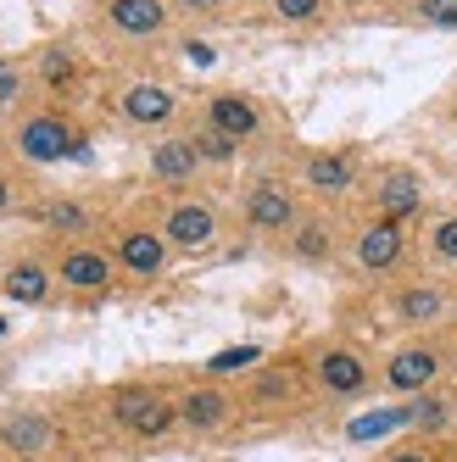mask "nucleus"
<instances>
[{"mask_svg":"<svg viewBox=\"0 0 457 462\" xmlns=\"http://www.w3.org/2000/svg\"><path fill=\"white\" fill-rule=\"evenodd\" d=\"M89 151V134L73 106H56V101H28L6 117V156L28 173H45V168H68Z\"/></svg>","mask_w":457,"mask_h":462,"instance_id":"nucleus-1","label":"nucleus"},{"mask_svg":"<svg viewBox=\"0 0 457 462\" xmlns=\"http://www.w3.org/2000/svg\"><path fill=\"white\" fill-rule=\"evenodd\" d=\"M340 268H346L357 284H374V290L396 284L402 273H413V268H418V228L351 212V228H346V256H340Z\"/></svg>","mask_w":457,"mask_h":462,"instance_id":"nucleus-2","label":"nucleus"},{"mask_svg":"<svg viewBox=\"0 0 457 462\" xmlns=\"http://www.w3.org/2000/svg\"><path fill=\"white\" fill-rule=\"evenodd\" d=\"M441 384H457V335H402L379 356V390L418 402Z\"/></svg>","mask_w":457,"mask_h":462,"instance_id":"nucleus-3","label":"nucleus"},{"mask_svg":"<svg viewBox=\"0 0 457 462\" xmlns=\"http://www.w3.org/2000/svg\"><path fill=\"white\" fill-rule=\"evenodd\" d=\"M385 318L402 335H457V279L413 268L385 284Z\"/></svg>","mask_w":457,"mask_h":462,"instance_id":"nucleus-4","label":"nucleus"},{"mask_svg":"<svg viewBox=\"0 0 457 462\" xmlns=\"http://www.w3.org/2000/svg\"><path fill=\"white\" fill-rule=\"evenodd\" d=\"M302 368L312 379V395H323V402H368V395H379V356L346 335L318 340L302 356Z\"/></svg>","mask_w":457,"mask_h":462,"instance_id":"nucleus-5","label":"nucleus"},{"mask_svg":"<svg viewBox=\"0 0 457 462\" xmlns=\"http://www.w3.org/2000/svg\"><path fill=\"white\" fill-rule=\"evenodd\" d=\"M368 168L374 162L363 156V145H302L296 151V179L302 195H312V207H357V195L368 184Z\"/></svg>","mask_w":457,"mask_h":462,"instance_id":"nucleus-6","label":"nucleus"},{"mask_svg":"<svg viewBox=\"0 0 457 462\" xmlns=\"http://www.w3.org/2000/svg\"><path fill=\"white\" fill-rule=\"evenodd\" d=\"M89 34L117 51H156L179 34V17L168 0H89Z\"/></svg>","mask_w":457,"mask_h":462,"instance_id":"nucleus-7","label":"nucleus"},{"mask_svg":"<svg viewBox=\"0 0 457 462\" xmlns=\"http://www.w3.org/2000/svg\"><path fill=\"white\" fill-rule=\"evenodd\" d=\"M302 212H307V195L284 173H251L240 184V201H235L240 228L251 240H263V245H284V235L302 223Z\"/></svg>","mask_w":457,"mask_h":462,"instance_id":"nucleus-8","label":"nucleus"},{"mask_svg":"<svg viewBox=\"0 0 457 462\" xmlns=\"http://www.w3.org/2000/svg\"><path fill=\"white\" fill-rule=\"evenodd\" d=\"M107 418L117 435L156 446L179 435V402H173V384H156V379H123L107 390Z\"/></svg>","mask_w":457,"mask_h":462,"instance_id":"nucleus-9","label":"nucleus"},{"mask_svg":"<svg viewBox=\"0 0 457 462\" xmlns=\"http://www.w3.org/2000/svg\"><path fill=\"white\" fill-rule=\"evenodd\" d=\"M190 123L235 140L240 151H263L279 134V112L263 101V95H251V89H207L201 101L190 106Z\"/></svg>","mask_w":457,"mask_h":462,"instance_id":"nucleus-10","label":"nucleus"},{"mask_svg":"<svg viewBox=\"0 0 457 462\" xmlns=\"http://www.w3.org/2000/svg\"><path fill=\"white\" fill-rule=\"evenodd\" d=\"M156 228L168 235V245L179 256H207L223 245V228H228V212L218 195L207 189H179V195H156Z\"/></svg>","mask_w":457,"mask_h":462,"instance_id":"nucleus-11","label":"nucleus"},{"mask_svg":"<svg viewBox=\"0 0 457 462\" xmlns=\"http://www.w3.org/2000/svg\"><path fill=\"white\" fill-rule=\"evenodd\" d=\"M357 212L418 228L424 217L435 212V201H430V184H424V173L413 168V162H374L363 195H357Z\"/></svg>","mask_w":457,"mask_h":462,"instance_id":"nucleus-12","label":"nucleus"},{"mask_svg":"<svg viewBox=\"0 0 457 462\" xmlns=\"http://www.w3.org/2000/svg\"><path fill=\"white\" fill-rule=\"evenodd\" d=\"M112 117L128 128V134H173V128L190 123V106H184V95L168 84V79H151V73H135V79H123L112 89Z\"/></svg>","mask_w":457,"mask_h":462,"instance_id":"nucleus-13","label":"nucleus"},{"mask_svg":"<svg viewBox=\"0 0 457 462\" xmlns=\"http://www.w3.org/2000/svg\"><path fill=\"white\" fill-rule=\"evenodd\" d=\"M107 245H112V262H117L123 284H162L173 273V262H179V251L156 228V217H140V212H128L123 223H112Z\"/></svg>","mask_w":457,"mask_h":462,"instance_id":"nucleus-14","label":"nucleus"},{"mask_svg":"<svg viewBox=\"0 0 457 462\" xmlns=\"http://www.w3.org/2000/svg\"><path fill=\"white\" fill-rule=\"evenodd\" d=\"M51 273H56V290L68 295V301H101V295H112V290L123 284L107 235H101V240L51 245Z\"/></svg>","mask_w":457,"mask_h":462,"instance_id":"nucleus-15","label":"nucleus"},{"mask_svg":"<svg viewBox=\"0 0 457 462\" xmlns=\"http://www.w3.org/2000/svg\"><path fill=\"white\" fill-rule=\"evenodd\" d=\"M179 402V429L184 435H223V429H235L246 402H240V384H223L218 374H195L173 390Z\"/></svg>","mask_w":457,"mask_h":462,"instance_id":"nucleus-16","label":"nucleus"},{"mask_svg":"<svg viewBox=\"0 0 457 462\" xmlns=\"http://www.w3.org/2000/svg\"><path fill=\"white\" fill-rule=\"evenodd\" d=\"M28 73H34V101H56L79 112V101L89 95V61L73 40H45L28 56Z\"/></svg>","mask_w":457,"mask_h":462,"instance_id":"nucleus-17","label":"nucleus"},{"mask_svg":"<svg viewBox=\"0 0 457 462\" xmlns=\"http://www.w3.org/2000/svg\"><path fill=\"white\" fill-rule=\"evenodd\" d=\"M312 395V379H307V368L302 362H290V356H274V362H263L246 384H240V402H246V412H256V418H274V412H296L302 402Z\"/></svg>","mask_w":457,"mask_h":462,"instance_id":"nucleus-18","label":"nucleus"},{"mask_svg":"<svg viewBox=\"0 0 457 462\" xmlns=\"http://www.w3.org/2000/svg\"><path fill=\"white\" fill-rule=\"evenodd\" d=\"M346 228H351L346 212H335V207H307L302 223L284 235L279 251H284L290 262H302V268H330V262L346 256Z\"/></svg>","mask_w":457,"mask_h":462,"instance_id":"nucleus-19","label":"nucleus"},{"mask_svg":"<svg viewBox=\"0 0 457 462\" xmlns=\"http://www.w3.org/2000/svg\"><path fill=\"white\" fill-rule=\"evenodd\" d=\"M145 179H151L162 195L201 189L207 162H201V151H195V140L184 134V128H173V134H156V140H151V151H145Z\"/></svg>","mask_w":457,"mask_h":462,"instance_id":"nucleus-20","label":"nucleus"},{"mask_svg":"<svg viewBox=\"0 0 457 462\" xmlns=\"http://www.w3.org/2000/svg\"><path fill=\"white\" fill-rule=\"evenodd\" d=\"M0 301H17V307H56L61 290L51 273V251H12L0 262Z\"/></svg>","mask_w":457,"mask_h":462,"instance_id":"nucleus-21","label":"nucleus"},{"mask_svg":"<svg viewBox=\"0 0 457 462\" xmlns=\"http://www.w3.org/2000/svg\"><path fill=\"white\" fill-rule=\"evenodd\" d=\"M61 418H51L45 407H12L0 412V451L6 457H51L61 446Z\"/></svg>","mask_w":457,"mask_h":462,"instance_id":"nucleus-22","label":"nucleus"},{"mask_svg":"<svg viewBox=\"0 0 457 462\" xmlns=\"http://www.w3.org/2000/svg\"><path fill=\"white\" fill-rule=\"evenodd\" d=\"M34 223L51 235V245L101 240V212H95L84 195H45V201H34Z\"/></svg>","mask_w":457,"mask_h":462,"instance_id":"nucleus-23","label":"nucleus"},{"mask_svg":"<svg viewBox=\"0 0 457 462\" xmlns=\"http://www.w3.org/2000/svg\"><path fill=\"white\" fill-rule=\"evenodd\" d=\"M418 268L457 279V201L435 207L430 217L418 223Z\"/></svg>","mask_w":457,"mask_h":462,"instance_id":"nucleus-24","label":"nucleus"},{"mask_svg":"<svg viewBox=\"0 0 457 462\" xmlns=\"http://www.w3.org/2000/svg\"><path fill=\"white\" fill-rule=\"evenodd\" d=\"M28 101H34V73H28V56H0V117H12Z\"/></svg>","mask_w":457,"mask_h":462,"instance_id":"nucleus-25","label":"nucleus"},{"mask_svg":"<svg viewBox=\"0 0 457 462\" xmlns=\"http://www.w3.org/2000/svg\"><path fill=\"white\" fill-rule=\"evenodd\" d=\"M374 462H457V440H424V435H402L390 440Z\"/></svg>","mask_w":457,"mask_h":462,"instance_id":"nucleus-26","label":"nucleus"},{"mask_svg":"<svg viewBox=\"0 0 457 462\" xmlns=\"http://www.w3.org/2000/svg\"><path fill=\"white\" fill-rule=\"evenodd\" d=\"M335 12V0H263V17L279 28H318Z\"/></svg>","mask_w":457,"mask_h":462,"instance_id":"nucleus-27","label":"nucleus"},{"mask_svg":"<svg viewBox=\"0 0 457 462\" xmlns=\"http://www.w3.org/2000/svg\"><path fill=\"white\" fill-rule=\"evenodd\" d=\"M396 23L418 28V34H457V0H418V6L402 12Z\"/></svg>","mask_w":457,"mask_h":462,"instance_id":"nucleus-28","label":"nucleus"},{"mask_svg":"<svg viewBox=\"0 0 457 462\" xmlns=\"http://www.w3.org/2000/svg\"><path fill=\"white\" fill-rule=\"evenodd\" d=\"M184 134L195 140V151H201L207 173H218V168H235V162H240V145H235V140H223V134H212V128H201V123H184Z\"/></svg>","mask_w":457,"mask_h":462,"instance_id":"nucleus-29","label":"nucleus"},{"mask_svg":"<svg viewBox=\"0 0 457 462\" xmlns=\"http://www.w3.org/2000/svg\"><path fill=\"white\" fill-rule=\"evenodd\" d=\"M168 6L179 23H223V17H235L240 0H168Z\"/></svg>","mask_w":457,"mask_h":462,"instance_id":"nucleus-30","label":"nucleus"},{"mask_svg":"<svg viewBox=\"0 0 457 462\" xmlns=\"http://www.w3.org/2000/svg\"><path fill=\"white\" fill-rule=\"evenodd\" d=\"M17 212H34V201H28V189H23V179L0 162V217H17Z\"/></svg>","mask_w":457,"mask_h":462,"instance_id":"nucleus-31","label":"nucleus"},{"mask_svg":"<svg viewBox=\"0 0 457 462\" xmlns=\"http://www.w3.org/2000/svg\"><path fill=\"white\" fill-rule=\"evenodd\" d=\"M374 6H379V12H385L390 23H396L402 12H413V6H418V0H374Z\"/></svg>","mask_w":457,"mask_h":462,"instance_id":"nucleus-32","label":"nucleus"},{"mask_svg":"<svg viewBox=\"0 0 457 462\" xmlns=\"http://www.w3.org/2000/svg\"><path fill=\"white\" fill-rule=\"evenodd\" d=\"M446 128H452V140H457V89L446 95Z\"/></svg>","mask_w":457,"mask_h":462,"instance_id":"nucleus-33","label":"nucleus"},{"mask_svg":"<svg viewBox=\"0 0 457 462\" xmlns=\"http://www.w3.org/2000/svg\"><path fill=\"white\" fill-rule=\"evenodd\" d=\"M6 462H51V457H6Z\"/></svg>","mask_w":457,"mask_h":462,"instance_id":"nucleus-34","label":"nucleus"}]
</instances>
